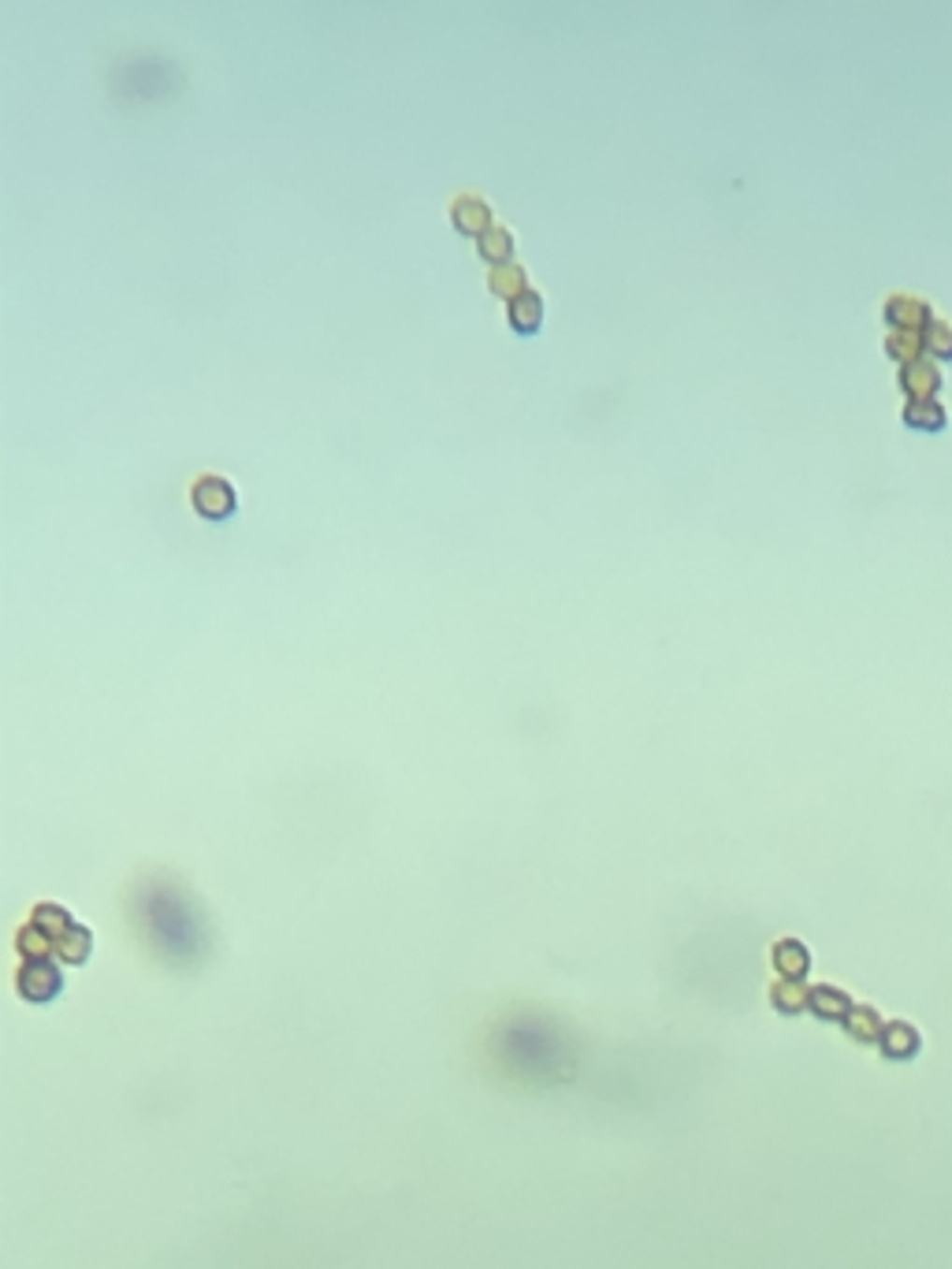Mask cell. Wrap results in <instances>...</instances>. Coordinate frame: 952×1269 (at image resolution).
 <instances>
[{
	"instance_id": "3",
	"label": "cell",
	"mask_w": 952,
	"mask_h": 1269,
	"mask_svg": "<svg viewBox=\"0 0 952 1269\" xmlns=\"http://www.w3.org/2000/svg\"><path fill=\"white\" fill-rule=\"evenodd\" d=\"M19 990L22 998L30 1001H49L56 990H60V975L45 964V960H30L22 971H19Z\"/></svg>"
},
{
	"instance_id": "14",
	"label": "cell",
	"mask_w": 952,
	"mask_h": 1269,
	"mask_svg": "<svg viewBox=\"0 0 952 1269\" xmlns=\"http://www.w3.org/2000/svg\"><path fill=\"white\" fill-rule=\"evenodd\" d=\"M19 950H22V956H34V960H41L45 953H49V939L37 931V927H26L22 935H19Z\"/></svg>"
},
{
	"instance_id": "6",
	"label": "cell",
	"mask_w": 952,
	"mask_h": 1269,
	"mask_svg": "<svg viewBox=\"0 0 952 1269\" xmlns=\"http://www.w3.org/2000/svg\"><path fill=\"white\" fill-rule=\"evenodd\" d=\"M476 250H480V257L491 261V265H510L513 235H510L506 227H491V231H483V235L476 239Z\"/></svg>"
},
{
	"instance_id": "1",
	"label": "cell",
	"mask_w": 952,
	"mask_h": 1269,
	"mask_svg": "<svg viewBox=\"0 0 952 1269\" xmlns=\"http://www.w3.org/2000/svg\"><path fill=\"white\" fill-rule=\"evenodd\" d=\"M190 499H194V510L209 521H224L235 514V488L216 474H205L194 480L190 488Z\"/></svg>"
},
{
	"instance_id": "9",
	"label": "cell",
	"mask_w": 952,
	"mask_h": 1269,
	"mask_svg": "<svg viewBox=\"0 0 952 1269\" xmlns=\"http://www.w3.org/2000/svg\"><path fill=\"white\" fill-rule=\"evenodd\" d=\"M774 960H778V968H782V975L786 979H796L800 983V975L807 971V964H811V956H807V950L800 946V942H782L778 950H774Z\"/></svg>"
},
{
	"instance_id": "12",
	"label": "cell",
	"mask_w": 952,
	"mask_h": 1269,
	"mask_svg": "<svg viewBox=\"0 0 952 1269\" xmlns=\"http://www.w3.org/2000/svg\"><path fill=\"white\" fill-rule=\"evenodd\" d=\"M86 953H90V931H82V927H71V931L60 939V956H64V960L79 964Z\"/></svg>"
},
{
	"instance_id": "2",
	"label": "cell",
	"mask_w": 952,
	"mask_h": 1269,
	"mask_svg": "<svg viewBox=\"0 0 952 1269\" xmlns=\"http://www.w3.org/2000/svg\"><path fill=\"white\" fill-rule=\"evenodd\" d=\"M451 220H454L458 231L476 235V239H480L483 231H491V209H487L483 197H473V194H462V197L451 205Z\"/></svg>"
},
{
	"instance_id": "8",
	"label": "cell",
	"mask_w": 952,
	"mask_h": 1269,
	"mask_svg": "<svg viewBox=\"0 0 952 1269\" xmlns=\"http://www.w3.org/2000/svg\"><path fill=\"white\" fill-rule=\"evenodd\" d=\"M34 927L45 935V939H64L75 924H71V916L64 912V909H56V905H37V912H34Z\"/></svg>"
},
{
	"instance_id": "4",
	"label": "cell",
	"mask_w": 952,
	"mask_h": 1269,
	"mask_svg": "<svg viewBox=\"0 0 952 1269\" xmlns=\"http://www.w3.org/2000/svg\"><path fill=\"white\" fill-rule=\"evenodd\" d=\"M487 287L498 295V299H521L525 291H528V280H525V269L517 265V261H510V265H495L491 269V276H487Z\"/></svg>"
},
{
	"instance_id": "10",
	"label": "cell",
	"mask_w": 952,
	"mask_h": 1269,
	"mask_svg": "<svg viewBox=\"0 0 952 1269\" xmlns=\"http://www.w3.org/2000/svg\"><path fill=\"white\" fill-rule=\"evenodd\" d=\"M882 1043H886V1054H893V1058H908V1054L919 1046V1039H916V1031H912L908 1024H889V1028H882Z\"/></svg>"
},
{
	"instance_id": "7",
	"label": "cell",
	"mask_w": 952,
	"mask_h": 1269,
	"mask_svg": "<svg viewBox=\"0 0 952 1269\" xmlns=\"http://www.w3.org/2000/svg\"><path fill=\"white\" fill-rule=\"evenodd\" d=\"M807 1005L822 1016V1020H833V1016H844L848 1009H852V1001L841 994V990H833V986H815L811 994H807Z\"/></svg>"
},
{
	"instance_id": "11",
	"label": "cell",
	"mask_w": 952,
	"mask_h": 1269,
	"mask_svg": "<svg viewBox=\"0 0 952 1269\" xmlns=\"http://www.w3.org/2000/svg\"><path fill=\"white\" fill-rule=\"evenodd\" d=\"M774 1005H778L782 1013H796V1009L807 1005V990H803L796 979H786V983L774 986Z\"/></svg>"
},
{
	"instance_id": "5",
	"label": "cell",
	"mask_w": 952,
	"mask_h": 1269,
	"mask_svg": "<svg viewBox=\"0 0 952 1269\" xmlns=\"http://www.w3.org/2000/svg\"><path fill=\"white\" fill-rule=\"evenodd\" d=\"M510 324H513V331H521V335L536 331V328L543 324V299H540L536 291H525L521 299H513V302H510Z\"/></svg>"
},
{
	"instance_id": "13",
	"label": "cell",
	"mask_w": 952,
	"mask_h": 1269,
	"mask_svg": "<svg viewBox=\"0 0 952 1269\" xmlns=\"http://www.w3.org/2000/svg\"><path fill=\"white\" fill-rule=\"evenodd\" d=\"M848 1031H852V1039H863V1043H871V1039H878V1016L871 1013V1009H856L852 1016H848Z\"/></svg>"
}]
</instances>
